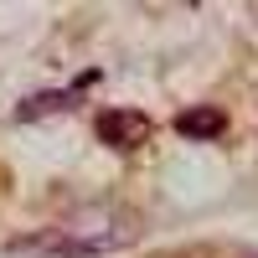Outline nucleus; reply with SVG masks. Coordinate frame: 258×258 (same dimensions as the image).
I'll return each instance as SVG.
<instances>
[{"instance_id":"obj_2","label":"nucleus","mask_w":258,"mask_h":258,"mask_svg":"<svg viewBox=\"0 0 258 258\" xmlns=\"http://www.w3.org/2000/svg\"><path fill=\"white\" fill-rule=\"evenodd\" d=\"M93 129H98L103 145H114V150H135V145L150 135V119H145L140 109H103V114L93 119Z\"/></svg>"},{"instance_id":"obj_1","label":"nucleus","mask_w":258,"mask_h":258,"mask_svg":"<svg viewBox=\"0 0 258 258\" xmlns=\"http://www.w3.org/2000/svg\"><path fill=\"white\" fill-rule=\"evenodd\" d=\"M93 83H98V73H78V78L68 83V88H52V93H31V98L21 103V109H16V119H21V124H31V119L62 114V109H73V103H78L83 93H88Z\"/></svg>"},{"instance_id":"obj_3","label":"nucleus","mask_w":258,"mask_h":258,"mask_svg":"<svg viewBox=\"0 0 258 258\" xmlns=\"http://www.w3.org/2000/svg\"><path fill=\"white\" fill-rule=\"evenodd\" d=\"M222 129H227L222 109H186V114H176V135H186V140H217Z\"/></svg>"}]
</instances>
